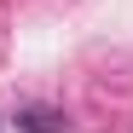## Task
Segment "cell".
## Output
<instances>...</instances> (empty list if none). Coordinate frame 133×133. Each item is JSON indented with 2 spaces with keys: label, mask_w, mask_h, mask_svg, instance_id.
<instances>
[{
  "label": "cell",
  "mask_w": 133,
  "mask_h": 133,
  "mask_svg": "<svg viewBox=\"0 0 133 133\" xmlns=\"http://www.w3.org/2000/svg\"><path fill=\"white\" fill-rule=\"evenodd\" d=\"M23 133H64V116H52V110H23Z\"/></svg>",
  "instance_id": "1"
}]
</instances>
